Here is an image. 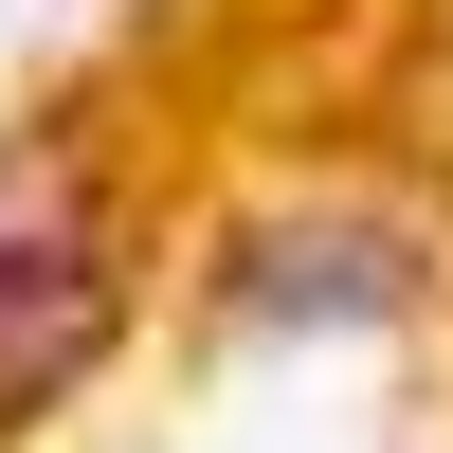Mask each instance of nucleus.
I'll return each mask as SVG.
<instances>
[{
	"instance_id": "nucleus-1",
	"label": "nucleus",
	"mask_w": 453,
	"mask_h": 453,
	"mask_svg": "<svg viewBox=\"0 0 453 453\" xmlns=\"http://www.w3.org/2000/svg\"><path fill=\"white\" fill-rule=\"evenodd\" d=\"M109 345H127V200H109V145L55 109L0 145V453L73 418Z\"/></svg>"
}]
</instances>
